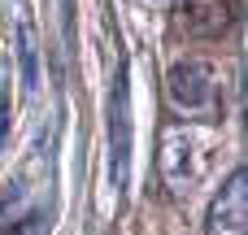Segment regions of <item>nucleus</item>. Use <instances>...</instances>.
Returning <instances> with one entry per match:
<instances>
[{
  "mask_svg": "<svg viewBox=\"0 0 248 235\" xmlns=\"http://www.w3.org/2000/svg\"><path fill=\"white\" fill-rule=\"evenodd\" d=\"M166 92H170V105L179 113H214L222 100V74L205 57H183L166 74Z\"/></svg>",
  "mask_w": 248,
  "mask_h": 235,
  "instance_id": "obj_2",
  "label": "nucleus"
},
{
  "mask_svg": "<svg viewBox=\"0 0 248 235\" xmlns=\"http://www.w3.org/2000/svg\"><path fill=\"white\" fill-rule=\"evenodd\" d=\"M126 166H131V92L122 74L113 87V188H126Z\"/></svg>",
  "mask_w": 248,
  "mask_h": 235,
  "instance_id": "obj_4",
  "label": "nucleus"
},
{
  "mask_svg": "<svg viewBox=\"0 0 248 235\" xmlns=\"http://www.w3.org/2000/svg\"><path fill=\"white\" fill-rule=\"evenodd\" d=\"M231 26L227 0H183V31L192 39H218Z\"/></svg>",
  "mask_w": 248,
  "mask_h": 235,
  "instance_id": "obj_5",
  "label": "nucleus"
},
{
  "mask_svg": "<svg viewBox=\"0 0 248 235\" xmlns=\"http://www.w3.org/2000/svg\"><path fill=\"white\" fill-rule=\"evenodd\" d=\"M205 235H248V174H244V166L231 170V179L214 192L209 214H205Z\"/></svg>",
  "mask_w": 248,
  "mask_h": 235,
  "instance_id": "obj_3",
  "label": "nucleus"
},
{
  "mask_svg": "<svg viewBox=\"0 0 248 235\" xmlns=\"http://www.w3.org/2000/svg\"><path fill=\"white\" fill-rule=\"evenodd\" d=\"M218 148H222V140H218L209 126H196V122L170 126V131L161 135V179H166L179 196H183V192H196V188L214 174Z\"/></svg>",
  "mask_w": 248,
  "mask_h": 235,
  "instance_id": "obj_1",
  "label": "nucleus"
},
{
  "mask_svg": "<svg viewBox=\"0 0 248 235\" xmlns=\"http://www.w3.org/2000/svg\"><path fill=\"white\" fill-rule=\"evenodd\" d=\"M22 196H26V183H4V188H0V218L13 214V209L22 205Z\"/></svg>",
  "mask_w": 248,
  "mask_h": 235,
  "instance_id": "obj_6",
  "label": "nucleus"
},
{
  "mask_svg": "<svg viewBox=\"0 0 248 235\" xmlns=\"http://www.w3.org/2000/svg\"><path fill=\"white\" fill-rule=\"evenodd\" d=\"M22 65H26V87H35V48H31V31H22Z\"/></svg>",
  "mask_w": 248,
  "mask_h": 235,
  "instance_id": "obj_7",
  "label": "nucleus"
},
{
  "mask_svg": "<svg viewBox=\"0 0 248 235\" xmlns=\"http://www.w3.org/2000/svg\"><path fill=\"white\" fill-rule=\"evenodd\" d=\"M35 231H39V218L31 214V218H22L17 227H9V231H4V235H35Z\"/></svg>",
  "mask_w": 248,
  "mask_h": 235,
  "instance_id": "obj_8",
  "label": "nucleus"
}]
</instances>
